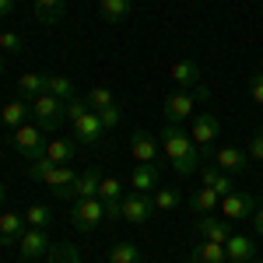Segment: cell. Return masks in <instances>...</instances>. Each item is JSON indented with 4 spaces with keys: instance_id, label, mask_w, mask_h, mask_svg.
<instances>
[{
    "instance_id": "cell-1",
    "label": "cell",
    "mask_w": 263,
    "mask_h": 263,
    "mask_svg": "<svg viewBox=\"0 0 263 263\" xmlns=\"http://www.w3.org/2000/svg\"><path fill=\"white\" fill-rule=\"evenodd\" d=\"M158 141H162V151L168 165L179 172V176H193V172H200V162H203V151L193 144V137L182 130L179 123H165L162 134H158Z\"/></svg>"
},
{
    "instance_id": "cell-2",
    "label": "cell",
    "mask_w": 263,
    "mask_h": 263,
    "mask_svg": "<svg viewBox=\"0 0 263 263\" xmlns=\"http://www.w3.org/2000/svg\"><path fill=\"white\" fill-rule=\"evenodd\" d=\"M211 102V88L207 84H197V88H179L176 95H168L162 105L165 112V123H182V120H193L197 116V105Z\"/></svg>"
},
{
    "instance_id": "cell-3",
    "label": "cell",
    "mask_w": 263,
    "mask_h": 263,
    "mask_svg": "<svg viewBox=\"0 0 263 263\" xmlns=\"http://www.w3.org/2000/svg\"><path fill=\"white\" fill-rule=\"evenodd\" d=\"M46 130H42L39 123H21L18 130H11V147L18 151L21 158H28V162H35L46 155Z\"/></svg>"
},
{
    "instance_id": "cell-4",
    "label": "cell",
    "mask_w": 263,
    "mask_h": 263,
    "mask_svg": "<svg viewBox=\"0 0 263 263\" xmlns=\"http://www.w3.org/2000/svg\"><path fill=\"white\" fill-rule=\"evenodd\" d=\"M32 116H35V123L46 134H53V130H60L63 123H67V102H60L49 91H42L39 99H32Z\"/></svg>"
},
{
    "instance_id": "cell-5",
    "label": "cell",
    "mask_w": 263,
    "mask_h": 263,
    "mask_svg": "<svg viewBox=\"0 0 263 263\" xmlns=\"http://www.w3.org/2000/svg\"><path fill=\"white\" fill-rule=\"evenodd\" d=\"M102 221H105V207H102L99 197H91V200H74V203H70V224H74L78 232H95Z\"/></svg>"
},
{
    "instance_id": "cell-6",
    "label": "cell",
    "mask_w": 263,
    "mask_h": 263,
    "mask_svg": "<svg viewBox=\"0 0 263 263\" xmlns=\"http://www.w3.org/2000/svg\"><path fill=\"white\" fill-rule=\"evenodd\" d=\"M256 207H260V200H256L253 193H239V190L228 193V197H221V203H218L221 218H228V221H249Z\"/></svg>"
},
{
    "instance_id": "cell-7",
    "label": "cell",
    "mask_w": 263,
    "mask_h": 263,
    "mask_svg": "<svg viewBox=\"0 0 263 263\" xmlns=\"http://www.w3.org/2000/svg\"><path fill=\"white\" fill-rule=\"evenodd\" d=\"M130 151H134V158L144 165H158L162 162V141L151 134V130H134L130 134Z\"/></svg>"
},
{
    "instance_id": "cell-8",
    "label": "cell",
    "mask_w": 263,
    "mask_h": 263,
    "mask_svg": "<svg viewBox=\"0 0 263 263\" xmlns=\"http://www.w3.org/2000/svg\"><path fill=\"white\" fill-rule=\"evenodd\" d=\"M99 200L105 207V221H123V182L116 176H102Z\"/></svg>"
},
{
    "instance_id": "cell-9",
    "label": "cell",
    "mask_w": 263,
    "mask_h": 263,
    "mask_svg": "<svg viewBox=\"0 0 263 263\" xmlns=\"http://www.w3.org/2000/svg\"><path fill=\"white\" fill-rule=\"evenodd\" d=\"M151 214H155V197H151V193H137V190H130V193L123 197V221L144 224Z\"/></svg>"
},
{
    "instance_id": "cell-10",
    "label": "cell",
    "mask_w": 263,
    "mask_h": 263,
    "mask_svg": "<svg viewBox=\"0 0 263 263\" xmlns=\"http://www.w3.org/2000/svg\"><path fill=\"white\" fill-rule=\"evenodd\" d=\"M203 158H211V162L218 165L221 172H228V176H239V172L249 168V155L239 151V147H211V151H203Z\"/></svg>"
},
{
    "instance_id": "cell-11",
    "label": "cell",
    "mask_w": 263,
    "mask_h": 263,
    "mask_svg": "<svg viewBox=\"0 0 263 263\" xmlns=\"http://www.w3.org/2000/svg\"><path fill=\"white\" fill-rule=\"evenodd\" d=\"M218 134H221V123H218L214 112H197V116H193L190 137H193V144H197L200 151H211V144L218 141Z\"/></svg>"
},
{
    "instance_id": "cell-12",
    "label": "cell",
    "mask_w": 263,
    "mask_h": 263,
    "mask_svg": "<svg viewBox=\"0 0 263 263\" xmlns=\"http://www.w3.org/2000/svg\"><path fill=\"white\" fill-rule=\"evenodd\" d=\"M193 228H197V235L200 239H207V242H228L232 239V221L228 218H214V214H197V221H193Z\"/></svg>"
},
{
    "instance_id": "cell-13",
    "label": "cell",
    "mask_w": 263,
    "mask_h": 263,
    "mask_svg": "<svg viewBox=\"0 0 263 263\" xmlns=\"http://www.w3.org/2000/svg\"><path fill=\"white\" fill-rule=\"evenodd\" d=\"M49 235L46 228H25V235L18 239V253L21 260H39V256H49Z\"/></svg>"
},
{
    "instance_id": "cell-14",
    "label": "cell",
    "mask_w": 263,
    "mask_h": 263,
    "mask_svg": "<svg viewBox=\"0 0 263 263\" xmlns=\"http://www.w3.org/2000/svg\"><path fill=\"white\" fill-rule=\"evenodd\" d=\"M74 179H78V172H74L70 165H57V168H49V176H46L42 182L49 186V193H53L57 200H74V197H70Z\"/></svg>"
},
{
    "instance_id": "cell-15",
    "label": "cell",
    "mask_w": 263,
    "mask_h": 263,
    "mask_svg": "<svg viewBox=\"0 0 263 263\" xmlns=\"http://www.w3.org/2000/svg\"><path fill=\"white\" fill-rule=\"evenodd\" d=\"M224 256H228V263H249L260 256V249H256V242L249 235H235L232 232V239L224 242Z\"/></svg>"
},
{
    "instance_id": "cell-16",
    "label": "cell",
    "mask_w": 263,
    "mask_h": 263,
    "mask_svg": "<svg viewBox=\"0 0 263 263\" xmlns=\"http://www.w3.org/2000/svg\"><path fill=\"white\" fill-rule=\"evenodd\" d=\"M99 190H102L99 168H84V172H78V179H74L70 197H74V200H91V197H99ZM74 200H70V203H74Z\"/></svg>"
},
{
    "instance_id": "cell-17",
    "label": "cell",
    "mask_w": 263,
    "mask_h": 263,
    "mask_svg": "<svg viewBox=\"0 0 263 263\" xmlns=\"http://www.w3.org/2000/svg\"><path fill=\"white\" fill-rule=\"evenodd\" d=\"M168 78L176 81V88H197L203 78V67L197 60H179V63H172Z\"/></svg>"
},
{
    "instance_id": "cell-18",
    "label": "cell",
    "mask_w": 263,
    "mask_h": 263,
    "mask_svg": "<svg viewBox=\"0 0 263 263\" xmlns=\"http://www.w3.org/2000/svg\"><path fill=\"white\" fill-rule=\"evenodd\" d=\"M102 134H105V126H102L99 112H88V116H81L74 123V141L78 144H99Z\"/></svg>"
},
{
    "instance_id": "cell-19",
    "label": "cell",
    "mask_w": 263,
    "mask_h": 263,
    "mask_svg": "<svg viewBox=\"0 0 263 263\" xmlns=\"http://www.w3.org/2000/svg\"><path fill=\"white\" fill-rule=\"evenodd\" d=\"M200 176H203V186H207V190H214L218 197H228V193H235V179H232L228 172H221L218 165H203Z\"/></svg>"
},
{
    "instance_id": "cell-20",
    "label": "cell",
    "mask_w": 263,
    "mask_h": 263,
    "mask_svg": "<svg viewBox=\"0 0 263 263\" xmlns=\"http://www.w3.org/2000/svg\"><path fill=\"white\" fill-rule=\"evenodd\" d=\"M130 190H137V193L158 190V165H144V162L134 165L130 168Z\"/></svg>"
},
{
    "instance_id": "cell-21",
    "label": "cell",
    "mask_w": 263,
    "mask_h": 263,
    "mask_svg": "<svg viewBox=\"0 0 263 263\" xmlns=\"http://www.w3.org/2000/svg\"><path fill=\"white\" fill-rule=\"evenodd\" d=\"M25 214H0V246H18V239L25 235Z\"/></svg>"
},
{
    "instance_id": "cell-22",
    "label": "cell",
    "mask_w": 263,
    "mask_h": 263,
    "mask_svg": "<svg viewBox=\"0 0 263 263\" xmlns=\"http://www.w3.org/2000/svg\"><path fill=\"white\" fill-rule=\"evenodd\" d=\"M74 151H78V141H70V137H53L46 144V158L53 165H70L74 162Z\"/></svg>"
},
{
    "instance_id": "cell-23",
    "label": "cell",
    "mask_w": 263,
    "mask_h": 263,
    "mask_svg": "<svg viewBox=\"0 0 263 263\" xmlns=\"http://www.w3.org/2000/svg\"><path fill=\"white\" fill-rule=\"evenodd\" d=\"M186 263H228V256H224L221 242H207V239H200V246H193V253H190Z\"/></svg>"
},
{
    "instance_id": "cell-24",
    "label": "cell",
    "mask_w": 263,
    "mask_h": 263,
    "mask_svg": "<svg viewBox=\"0 0 263 263\" xmlns=\"http://www.w3.org/2000/svg\"><path fill=\"white\" fill-rule=\"evenodd\" d=\"M32 112V102H25V99H14V102H7L4 109H0V120H4V126H11V130H18L21 123H25V116Z\"/></svg>"
},
{
    "instance_id": "cell-25",
    "label": "cell",
    "mask_w": 263,
    "mask_h": 263,
    "mask_svg": "<svg viewBox=\"0 0 263 263\" xmlns=\"http://www.w3.org/2000/svg\"><path fill=\"white\" fill-rule=\"evenodd\" d=\"M218 203H221V197H218L214 190L200 186V190H193V197H190V211H193V214H214Z\"/></svg>"
},
{
    "instance_id": "cell-26",
    "label": "cell",
    "mask_w": 263,
    "mask_h": 263,
    "mask_svg": "<svg viewBox=\"0 0 263 263\" xmlns=\"http://www.w3.org/2000/svg\"><path fill=\"white\" fill-rule=\"evenodd\" d=\"M130 0H99V14L102 21H109V25H120V21H126V14H130Z\"/></svg>"
},
{
    "instance_id": "cell-27",
    "label": "cell",
    "mask_w": 263,
    "mask_h": 263,
    "mask_svg": "<svg viewBox=\"0 0 263 263\" xmlns=\"http://www.w3.org/2000/svg\"><path fill=\"white\" fill-rule=\"evenodd\" d=\"M63 14H67L63 0H35V18L42 25H57V21H63Z\"/></svg>"
},
{
    "instance_id": "cell-28",
    "label": "cell",
    "mask_w": 263,
    "mask_h": 263,
    "mask_svg": "<svg viewBox=\"0 0 263 263\" xmlns=\"http://www.w3.org/2000/svg\"><path fill=\"white\" fill-rule=\"evenodd\" d=\"M46 91V74H21L18 78V99L32 102Z\"/></svg>"
},
{
    "instance_id": "cell-29",
    "label": "cell",
    "mask_w": 263,
    "mask_h": 263,
    "mask_svg": "<svg viewBox=\"0 0 263 263\" xmlns=\"http://www.w3.org/2000/svg\"><path fill=\"white\" fill-rule=\"evenodd\" d=\"M46 91L49 95H57L60 102H70L78 91H74V81L70 78H63V74H46Z\"/></svg>"
},
{
    "instance_id": "cell-30",
    "label": "cell",
    "mask_w": 263,
    "mask_h": 263,
    "mask_svg": "<svg viewBox=\"0 0 263 263\" xmlns=\"http://www.w3.org/2000/svg\"><path fill=\"white\" fill-rule=\"evenodd\" d=\"M109 263H141V246L116 242L112 249H109Z\"/></svg>"
},
{
    "instance_id": "cell-31",
    "label": "cell",
    "mask_w": 263,
    "mask_h": 263,
    "mask_svg": "<svg viewBox=\"0 0 263 263\" xmlns=\"http://www.w3.org/2000/svg\"><path fill=\"white\" fill-rule=\"evenodd\" d=\"M84 99H88V105H91V112H102V109L116 105V99H112V91H109L105 84H91V91H88Z\"/></svg>"
},
{
    "instance_id": "cell-32",
    "label": "cell",
    "mask_w": 263,
    "mask_h": 263,
    "mask_svg": "<svg viewBox=\"0 0 263 263\" xmlns=\"http://www.w3.org/2000/svg\"><path fill=\"white\" fill-rule=\"evenodd\" d=\"M53 221V214H49V207H42V203H32L28 211H25V224L28 228H49Z\"/></svg>"
},
{
    "instance_id": "cell-33",
    "label": "cell",
    "mask_w": 263,
    "mask_h": 263,
    "mask_svg": "<svg viewBox=\"0 0 263 263\" xmlns=\"http://www.w3.org/2000/svg\"><path fill=\"white\" fill-rule=\"evenodd\" d=\"M49 263H81L78 246L63 242V246H49Z\"/></svg>"
},
{
    "instance_id": "cell-34",
    "label": "cell",
    "mask_w": 263,
    "mask_h": 263,
    "mask_svg": "<svg viewBox=\"0 0 263 263\" xmlns=\"http://www.w3.org/2000/svg\"><path fill=\"white\" fill-rule=\"evenodd\" d=\"M88 112H91V105H88V99H81V95H74V99L67 102V123H70V126L81 120V116H88Z\"/></svg>"
},
{
    "instance_id": "cell-35",
    "label": "cell",
    "mask_w": 263,
    "mask_h": 263,
    "mask_svg": "<svg viewBox=\"0 0 263 263\" xmlns=\"http://www.w3.org/2000/svg\"><path fill=\"white\" fill-rule=\"evenodd\" d=\"M179 207V190H158L155 193V211H176Z\"/></svg>"
},
{
    "instance_id": "cell-36",
    "label": "cell",
    "mask_w": 263,
    "mask_h": 263,
    "mask_svg": "<svg viewBox=\"0 0 263 263\" xmlns=\"http://www.w3.org/2000/svg\"><path fill=\"white\" fill-rule=\"evenodd\" d=\"M99 120H102V126H105V130H116V126L123 123V109H120V102H116V105H109V109H102Z\"/></svg>"
},
{
    "instance_id": "cell-37",
    "label": "cell",
    "mask_w": 263,
    "mask_h": 263,
    "mask_svg": "<svg viewBox=\"0 0 263 263\" xmlns=\"http://www.w3.org/2000/svg\"><path fill=\"white\" fill-rule=\"evenodd\" d=\"M0 53H4V57H7V53H11V57L21 53V35L18 32H0Z\"/></svg>"
},
{
    "instance_id": "cell-38",
    "label": "cell",
    "mask_w": 263,
    "mask_h": 263,
    "mask_svg": "<svg viewBox=\"0 0 263 263\" xmlns=\"http://www.w3.org/2000/svg\"><path fill=\"white\" fill-rule=\"evenodd\" d=\"M49 168H57V165L42 155V158H35V162H28V179H46V176H49Z\"/></svg>"
},
{
    "instance_id": "cell-39",
    "label": "cell",
    "mask_w": 263,
    "mask_h": 263,
    "mask_svg": "<svg viewBox=\"0 0 263 263\" xmlns=\"http://www.w3.org/2000/svg\"><path fill=\"white\" fill-rule=\"evenodd\" d=\"M246 155H249V162H263V126L253 134V141H249V151H246Z\"/></svg>"
},
{
    "instance_id": "cell-40",
    "label": "cell",
    "mask_w": 263,
    "mask_h": 263,
    "mask_svg": "<svg viewBox=\"0 0 263 263\" xmlns=\"http://www.w3.org/2000/svg\"><path fill=\"white\" fill-rule=\"evenodd\" d=\"M249 99L256 102V105H263V70H256L249 78Z\"/></svg>"
},
{
    "instance_id": "cell-41",
    "label": "cell",
    "mask_w": 263,
    "mask_h": 263,
    "mask_svg": "<svg viewBox=\"0 0 263 263\" xmlns=\"http://www.w3.org/2000/svg\"><path fill=\"white\" fill-rule=\"evenodd\" d=\"M249 221H253V228H256V235L263 239V203L256 207V211H253V218H249Z\"/></svg>"
},
{
    "instance_id": "cell-42",
    "label": "cell",
    "mask_w": 263,
    "mask_h": 263,
    "mask_svg": "<svg viewBox=\"0 0 263 263\" xmlns=\"http://www.w3.org/2000/svg\"><path fill=\"white\" fill-rule=\"evenodd\" d=\"M14 7H18V0H0V18H11Z\"/></svg>"
},
{
    "instance_id": "cell-43",
    "label": "cell",
    "mask_w": 263,
    "mask_h": 263,
    "mask_svg": "<svg viewBox=\"0 0 263 263\" xmlns=\"http://www.w3.org/2000/svg\"><path fill=\"white\" fill-rule=\"evenodd\" d=\"M4 70H7V57L0 53V78H4Z\"/></svg>"
},
{
    "instance_id": "cell-44",
    "label": "cell",
    "mask_w": 263,
    "mask_h": 263,
    "mask_svg": "<svg viewBox=\"0 0 263 263\" xmlns=\"http://www.w3.org/2000/svg\"><path fill=\"white\" fill-rule=\"evenodd\" d=\"M7 200V186H4V182H0V203Z\"/></svg>"
},
{
    "instance_id": "cell-45",
    "label": "cell",
    "mask_w": 263,
    "mask_h": 263,
    "mask_svg": "<svg viewBox=\"0 0 263 263\" xmlns=\"http://www.w3.org/2000/svg\"><path fill=\"white\" fill-rule=\"evenodd\" d=\"M249 263H263V260H260V256H256V260H249Z\"/></svg>"
}]
</instances>
